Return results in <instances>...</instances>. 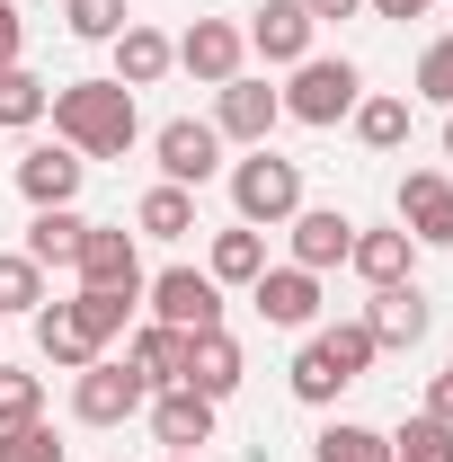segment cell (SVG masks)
Segmentation results:
<instances>
[{"label": "cell", "instance_id": "obj_15", "mask_svg": "<svg viewBox=\"0 0 453 462\" xmlns=\"http://www.w3.org/2000/svg\"><path fill=\"white\" fill-rule=\"evenodd\" d=\"M284 231H293V267H311V276L347 267V249H356V223H347L338 205H302Z\"/></svg>", "mask_w": 453, "mask_h": 462}, {"label": "cell", "instance_id": "obj_27", "mask_svg": "<svg viewBox=\"0 0 453 462\" xmlns=\"http://www.w3.org/2000/svg\"><path fill=\"white\" fill-rule=\"evenodd\" d=\"M311 462H400L392 436L383 427H356V418H329L320 436H311Z\"/></svg>", "mask_w": 453, "mask_h": 462}, {"label": "cell", "instance_id": "obj_4", "mask_svg": "<svg viewBox=\"0 0 453 462\" xmlns=\"http://www.w3.org/2000/svg\"><path fill=\"white\" fill-rule=\"evenodd\" d=\"M231 214L249 231L293 223V214H302V161H276L267 143H258L249 161H231Z\"/></svg>", "mask_w": 453, "mask_h": 462}, {"label": "cell", "instance_id": "obj_32", "mask_svg": "<svg viewBox=\"0 0 453 462\" xmlns=\"http://www.w3.org/2000/svg\"><path fill=\"white\" fill-rule=\"evenodd\" d=\"M27 418H45V374L0 365V427H27Z\"/></svg>", "mask_w": 453, "mask_h": 462}, {"label": "cell", "instance_id": "obj_5", "mask_svg": "<svg viewBox=\"0 0 453 462\" xmlns=\"http://www.w3.org/2000/svg\"><path fill=\"white\" fill-rule=\"evenodd\" d=\"M143 409H152V383H143L125 356H98V365L71 374V418H80V427H125V418H143Z\"/></svg>", "mask_w": 453, "mask_h": 462}, {"label": "cell", "instance_id": "obj_1", "mask_svg": "<svg viewBox=\"0 0 453 462\" xmlns=\"http://www.w3.org/2000/svg\"><path fill=\"white\" fill-rule=\"evenodd\" d=\"M45 116H54V143H71L80 161H125L134 134H143V116H134V89H125V80H62Z\"/></svg>", "mask_w": 453, "mask_h": 462}, {"label": "cell", "instance_id": "obj_21", "mask_svg": "<svg viewBox=\"0 0 453 462\" xmlns=\"http://www.w3.org/2000/svg\"><path fill=\"white\" fill-rule=\"evenodd\" d=\"M62 311H71V329H80V338H89L98 356H107V346L125 338V329H134V311H143V293H107V285H80L71 302H62Z\"/></svg>", "mask_w": 453, "mask_h": 462}, {"label": "cell", "instance_id": "obj_22", "mask_svg": "<svg viewBox=\"0 0 453 462\" xmlns=\"http://www.w3.org/2000/svg\"><path fill=\"white\" fill-rule=\"evenodd\" d=\"M125 365L152 383V392H170L187 383V329H161V320H143V329H125Z\"/></svg>", "mask_w": 453, "mask_h": 462}, {"label": "cell", "instance_id": "obj_24", "mask_svg": "<svg viewBox=\"0 0 453 462\" xmlns=\"http://www.w3.org/2000/svg\"><path fill=\"white\" fill-rule=\"evenodd\" d=\"M347 125H356V143H365V152H400V143H409V98H392V89H365Z\"/></svg>", "mask_w": 453, "mask_h": 462}, {"label": "cell", "instance_id": "obj_8", "mask_svg": "<svg viewBox=\"0 0 453 462\" xmlns=\"http://www.w3.org/2000/svg\"><path fill=\"white\" fill-rule=\"evenodd\" d=\"M276 125H284V98L267 89V80H249V71H240V80L214 89V134H223V143H249V152H258Z\"/></svg>", "mask_w": 453, "mask_h": 462}, {"label": "cell", "instance_id": "obj_40", "mask_svg": "<svg viewBox=\"0 0 453 462\" xmlns=\"http://www.w3.org/2000/svg\"><path fill=\"white\" fill-rule=\"evenodd\" d=\"M445 161H453V107H445Z\"/></svg>", "mask_w": 453, "mask_h": 462}, {"label": "cell", "instance_id": "obj_30", "mask_svg": "<svg viewBox=\"0 0 453 462\" xmlns=\"http://www.w3.org/2000/svg\"><path fill=\"white\" fill-rule=\"evenodd\" d=\"M36 346H45V365H54V374H80V365H98V346L71 329V311H62V302H45V311H36Z\"/></svg>", "mask_w": 453, "mask_h": 462}, {"label": "cell", "instance_id": "obj_34", "mask_svg": "<svg viewBox=\"0 0 453 462\" xmlns=\"http://www.w3.org/2000/svg\"><path fill=\"white\" fill-rule=\"evenodd\" d=\"M0 462H62V436L45 418H27V427H0Z\"/></svg>", "mask_w": 453, "mask_h": 462}, {"label": "cell", "instance_id": "obj_16", "mask_svg": "<svg viewBox=\"0 0 453 462\" xmlns=\"http://www.w3.org/2000/svg\"><path fill=\"white\" fill-rule=\"evenodd\" d=\"M80 178H89V161H80L71 143H36V152H18V196H27V205H71Z\"/></svg>", "mask_w": 453, "mask_h": 462}, {"label": "cell", "instance_id": "obj_10", "mask_svg": "<svg viewBox=\"0 0 453 462\" xmlns=\"http://www.w3.org/2000/svg\"><path fill=\"white\" fill-rule=\"evenodd\" d=\"M240 36H249V54H258V62H284V71H293V62L311 54V36H320V18H311L302 0H258Z\"/></svg>", "mask_w": 453, "mask_h": 462}, {"label": "cell", "instance_id": "obj_9", "mask_svg": "<svg viewBox=\"0 0 453 462\" xmlns=\"http://www.w3.org/2000/svg\"><path fill=\"white\" fill-rule=\"evenodd\" d=\"M392 205H400V231L418 249H453V178L445 170H409Z\"/></svg>", "mask_w": 453, "mask_h": 462}, {"label": "cell", "instance_id": "obj_35", "mask_svg": "<svg viewBox=\"0 0 453 462\" xmlns=\"http://www.w3.org/2000/svg\"><path fill=\"white\" fill-rule=\"evenodd\" d=\"M418 98H427V107H453V36H436V45L418 54Z\"/></svg>", "mask_w": 453, "mask_h": 462}, {"label": "cell", "instance_id": "obj_36", "mask_svg": "<svg viewBox=\"0 0 453 462\" xmlns=\"http://www.w3.org/2000/svg\"><path fill=\"white\" fill-rule=\"evenodd\" d=\"M27 54V27H18V0H0V62Z\"/></svg>", "mask_w": 453, "mask_h": 462}, {"label": "cell", "instance_id": "obj_42", "mask_svg": "<svg viewBox=\"0 0 453 462\" xmlns=\"http://www.w3.org/2000/svg\"><path fill=\"white\" fill-rule=\"evenodd\" d=\"M445 374H453V365H445Z\"/></svg>", "mask_w": 453, "mask_h": 462}, {"label": "cell", "instance_id": "obj_29", "mask_svg": "<svg viewBox=\"0 0 453 462\" xmlns=\"http://www.w3.org/2000/svg\"><path fill=\"white\" fill-rule=\"evenodd\" d=\"M45 311V267L27 249H0V320H36Z\"/></svg>", "mask_w": 453, "mask_h": 462}, {"label": "cell", "instance_id": "obj_41", "mask_svg": "<svg viewBox=\"0 0 453 462\" xmlns=\"http://www.w3.org/2000/svg\"><path fill=\"white\" fill-rule=\"evenodd\" d=\"M161 462H205V454H161Z\"/></svg>", "mask_w": 453, "mask_h": 462}, {"label": "cell", "instance_id": "obj_18", "mask_svg": "<svg viewBox=\"0 0 453 462\" xmlns=\"http://www.w3.org/2000/svg\"><path fill=\"white\" fill-rule=\"evenodd\" d=\"M240 374H249V356H240V338H231V329L187 338V392H205V401L223 409L231 392H240Z\"/></svg>", "mask_w": 453, "mask_h": 462}, {"label": "cell", "instance_id": "obj_14", "mask_svg": "<svg viewBox=\"0 0 453 462\" xmlns=\"http://www.w3.org/2000/svg\"><path fill=\"white\" fill-rule=\"evenodd\" d=\"M214 418H223V409L205 401V392H187V383L152 392V436H161V454H205V445H214Z\"/></svg>", "mask_w": 453, "mask_h": 462}, {"label": "cell", "instance_id": "obj_26", "mask_svg": "<svg viewBox=\"0 0 453 462\" xmlns=\"http://www.w3.org/2000/svg\"><path fill=\"white\" fill-rule=\"evenodd\" d=\"M80 214H71V205H36V223H27V258H36V267H71V258H80Z\"/></svg>", "mask_w": 453, "mask_h": 462}, {"label": "cell", "instance_id": "obj_20", "mask_svg": "<svg viewBox=\"0 0 453 462\" xmlns=\"http://www.w3.org/2000/svg\"><path fill=\"white\" fill-rule=\"evenodd\" d=\"M170 71H178V45L161 36V27H143V18H134V27L116 36V71H107V80H125V89H161Z\"/></svg>", "mask_w": 453, "mask_h": 462}, {"label": "cell", "instance_id": "obj_3", "mask_svg": "<svg viewBox=\"0 0 453 462\" xmlns=\"http://www.w3.org/2000/svg\"><path fill=\"white\" fill-rule=\"evenodd\" d=\"M276 98H284V116H293V125H347V116H356V98H365V71H356L347 54H302V62H293V80H284Z\"/></svg>", "mask_w": 453, "mask_h": 462}, {"label": "cell", "instance_id": "obj_33", "mask_svg": "<svg viewBox=\"0 0 453 462\" xmlns=\"http://www.w3.org/2000/svg\"><path fill=\"white\" fill-rule=\"evenodd\" d=\"M392 454H400V462H453V436L436 427V418H427V409H418V418H400Z\"/></svg>", "mask_w": 453, "mask_h": 462}, {"label": "cell", "instance_id": "obj_13", "mask_svg": "<svg viewBox=\"0 0 453 462\" xmlns=\"http://www.w3.org/2000/svg\"><path fill=\"white\" fill-rule=\"evenodd\" d=\"M249 302H258V320H267V329H311V320H320V276H311V267H293V258H284V267H258Z\"/></svg>", "mask_w": 453, "mask_h": 462}, {"label": "cell", "instance_id": "obj_6", "mask_svg": "<svg viewBox=\"0 0 453 462\" xmlns=\"http://www.w3.org/2000/svg\"><path fill=\"white\" fill-rule=\"evenodd\" d=\"M143 302H152L161 329H187V338L223 329V285H214L205 267H161V276H143Z\"/></svg>", "mask_w": 453, "mask_h": 462}, {"label": "cell", "instance_id": "obj_19", "mask_svg": "<svg viewBox=\"0 0 453 462\" xmlns=\"http://www.w3.org/2000/svg\"><path fill=\"white\" fill-rule=\"evenodd\" d=\"M347 267H356V276H365V285H409V276H418V240H409V231H365L356 223V249H347Z\"/></svg>", "mask_w": 453, "mask_h": 462}, {"label": "cell", "instance_id": "obj_2", "mask_svg": "<svg viewBox=\"0 0 453 462\" xmlns=\"http://www.w3.org/2000/svg\"><path fill=\"white\" fill-rule=\"evenodd\" d=\"M374 356H383V346H374V329H365V320H329V329H311V338L293 346L284 392H293L302 409H329L338 392H356V383L374 374Z\"/></svg>", "mask_w": 453, "mask_h": 462}, {"label": "cell", "instance_id": "obj_12", "mask_svg": "<svg viewBox=\"0 0 453 462\" xmlns=\"http://www.w3.org/2000/svg\"><path fill=\"white\" fill-rule=\"evenodd\" d=\"M240 62H249V36H240V18H196V27L178 36V71H196L205 89L240 80Z\"/></svg>", "mask_w": 453, "mask_h": 462}, {"label": "cell", "instance_id": "obj_38", "mask_svg": "<svg viewBox=\"0 0 453 462\" xmlns=\"http://www.w3.org/2000/svg\"><path fill=\"white\" fill-rule=\"evenodd\" d=\"M365 9H374V18H427L436 0H365Z\"/></svg>", "mask_w": 453, "mask_h": 462}, {"label": "cell", "instance_id": "obj_25", "mask_svg": "<svg viewBox=\"0 0 453 462\" xmlns=\"http://www.w3.org/2000/svg\"><path fill=\"white\" fill-rule=\"evenodd\" d=\"M134 231H143V240H187V231H196V187H170V178H161V187L134 205Z\"/></svg>", "mask_w": 453, "mask_h": 462}, {"label": "cell", "instance_id": "obj_11", "mask_svg": "<svg viewBox=\"0 0 453 462\" xmlns=\"http://www.w3.org/2000/svg\"><path fill=\"white\" fill-rule=\"evenodd\" d=\"M71 276H80V285H107V293H143V249H134V231L89 223V231H80Z\"/></svg>", "mask_w": 453, "mask_h": 462}, {"label": "cell", "instance_id": "obj_7", "mask_svg": "<svg viewBox=\"0 0 453 462\" xmlns=\"http://www.w3.org/2000/svg\"><path fill=\"white\" fill-rule=\"evenodd\" d=\"M152 161L170 187H205V178H223V134H214V116H170L161 134H152Z\"/></svg>", "mask_w": 453, "mask_h": 462}, {"label": "cell", "instance_id": "obj_31", "mask_svg": "<svg viewBox=\"0 0 453 462\" xmlns=\"http://www.w3.org/2000/svg\"><path fill=\"white\" fill-rule=\"evenodd\" d=\"M62 27H71L80 45H116L134 18H125V0H62Z\"/></svg>", "mask_w": 453, "mask_h": 462}, {"label": "cell", "instance_id": "obj_37", "mask_svg": "<svg viewBox=\"0 0 453 462\" xmlns=\"http://www.w3.org/2000/svg\"><path fill=\"white\" fill-rule=\"evenodd\" d=\"M427 418L453 436V374H436V383H427Z\"/></svg>", "mask_w": 453, "mask_h": 462}, {"label": "cell", "instance_id": "obj_39", "mask_svg": "<svg viewBox=\"0 0 453 462\" xmlns=\"http://www.w3.org/2000/svg\"><path fill=\"white\" fill-rule=\"evenodd\" d=\"M302 9H311V18H320V27H329V18H356V9H365V0H302Z\"/></svg>", "mask_w": 453, "mask_h": 462}, {"label": "cell", "instance_id": "obj_23", "mask_svg": "<svg viewBox=\"0 0 453 462\" xmlns=\"http://www.w3.org/2000/svg\"><path fill=\"white\" fill-rule=\"evenodd\" d=\"M258 267H267V231H249V223L214 231V249H205V276L214 285H258Z\"/></svg>", "mask_w": 453, "mask_h": 462}, {"label": "cell", "instance_id": "obj_28", "mask_svg": "<svg viewBox=\"0 0 453 462\" xmlns=\"http://www.w3.org/2000/svg\"><path fill=\"white\" fill-rule=\"evenodd\" d=\"M45 107H54V89H45L27 62H0V125L27 134V125H45Z\"/></svg>", "mask_w": 453, "mask_h": 462}, {"label": "cell", "instance_id": "obj_17", "mask_svg": "<svg viewBox=\"0 0 453 462\" xmlns=\"http://www.w3.org/2000/svg\"><path fill=\"white\" fill-rule=\"evenodd\" d=\"M427 320H436V302L418 293V276H409V285H374V302H365L374 346H418V338H427Z\"/></svg>", "mask_w": 453, "mask_h": 462}]
</instances>
